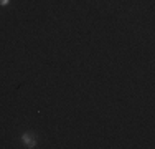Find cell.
I'll return each mask as SVG.
<instances>
[{
  "label": "cell",
  "instance_id": "1",
  "mask_svg": "<svg viewBox=\"0 0 155 149\" xmlns=\"http://www.w3.org/2000/svg\"><path fill=\"white\" fill-rule=\"evenodd\" d=\"M21 141H23V143L27 144V147H35V146H36V137L30 136L28 133L21 136Z\"/></svg>",
  "mask_w": 155,
  "mask_h": 149
},
{
  "label": "cell",
  "instance_id": "2",
  "mask_svg": "<svg viewBox=\"0 0 155 149\" xmlns=\"http://www.w3.org/2000/svg\"><path fill=\"white\" fill-rule=\"evenodd\" d=\"M8 2H10V0H0V5H7Z\"/></svg>",
  "mask_w": 155,
  "mask_h": 149
}]
</instances>
